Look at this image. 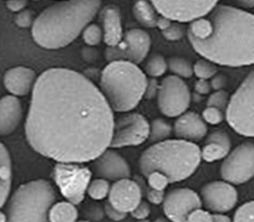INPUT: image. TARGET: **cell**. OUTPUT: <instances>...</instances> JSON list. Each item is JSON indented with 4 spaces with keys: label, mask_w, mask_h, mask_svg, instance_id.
<instances>
[{
    "label": "cell",
    "mask_w": 254,
    "mask_h": 222,
    "mask_svg": "<svg viewBox=\"0 0 254 222\" xmlns=\"http://www.w3.org/2000/svg\"><path fill=\"white\" fill-rule=\"evenodd\" d=\"M92 170L106 180H120L130 178L131 169L126 160L114 150L106 149L92 162Z\"/></svg>",
    "instance_id": "17"
},
{
    "label": "cell",
    "mask_w": 254,
    "mask_h": 222,
    "mask_svg": "<svg viewBox=\"0 0 254 222\" xmlns=\"http://www.w3.org/2000/svg\"><path fill=\"white\" fill-rule=\"evenodd\" d=\"M187 222H213V215L207 210L197 209L188 215Z\"/></svg>",
    "instance_id": "38"
},
{
    "label": "cell",
    "mask_w": 254,
    "mask_h": 222,
    "mask_svg": "<svg viewBox=\"0 0 254 222\" xmlns=\"http://www.w3.org/2000/svg\"><path fill=\"white\" fill-rule=\"evenodd\" d=\"M229 97L228 93L223 89L221 91H216L209 96L208 101H207V106L208 107H216V108L221 109V111H226L227 106H228Z\"/></svg>",
    "instance_id": "35"
},
{
    "label": "cell",
    "mask_w": 254,
    "mask_h": 222,
    "mask_svg": "<svg viewBox=\"0 0 254 222\" xmlns=\"http://www.w3.org/2000/svg\"><path fill=\"white\" fill-rule=\"evenodd\" d=\"M23 118V107L18 97L4 96L0 98V135H9L20 124Z\"/></svg>",
    "instance_id": "20"
},
{
    "label": "cell",
    "mask_w": 254,
    "mask_h": 222,
    "mask_svg": "<svg viewBox=\"0 0 254 222\" xmlns=\"http://www.w3.org/2000/svg\"><path fill=\"white\" fill-rule=\"evenodd\" d=\"M155 222H167V220H165V219H162V217H160V219L155 220Z\"/></svg>",
    "instance_id": "51"
},
{
    "label": "cell",
    "mask_w": 254,
    "mask_h": 222,
    "mask_svg": "<svg viewBox=\"0 0 254 222\" xmlns=\"http://www.w3.org/2000/svg\"><path fill=\"white\" fill-rule=\"evenodd\" d=\"M226 119L238 134L254 136V70L229 98Z\"/></svg>",
    "instance_id": "7"
},
{
    "label": "cell",
    "mask_w": 254,
    "mask_h": 222,
    "mask_svg": "<svg viewBox=\"0 0 254 222\" xmlns=\"http://www.w3.org/2000/svg\"><path fill=\"white\" fill-rule=\"evenodd\" d=\"M207 132L206 122L194 112H185L175 123V134L183 140H202L207 135Z\"/></svg>",
    "instance_id": "19"
},
{
    "label": "cell",
    "mask_w": 254,
    "mask_h": 222,
    "mask_svg": "<svg viewBox=\"0 0 254 222\" xmlns=\"http://www.w3.org/2000/svg\"><path fill=\"white\" fill-rule=\"evenodd\" d=\"M105 212H106L107 217H109L110 220H112V221H115V222L122 221V220L126 217V214H124V212L116 210L114 206H111L110 204H107L106 206H105Z\"/></svg>",
    "instance_id": "42"
},
{
    "label": "cell",
    "mask_w": 254,
    "mask_h": 222,
    "mask_svg": "<svg viewBox=\"0 0 254 222\" xmlns=\"http://www.w3.org/2000/svg\"><path fill=\"white\" fill-rule=\"evenodd\" d=\"M212 33V24L208 18L202 16V18L196 19L190 21V26L187 28L188 40L194 39V40H204L208 38Z\"/></svg>",
    "instance_id": "26"
},
{
    "label": "cell",
    "mask_w": 254,
    "mask_h": 222,
    "mask_svg": "<svg viewBox=\"0 0 254 222\" xmlns=\"http://www.w3.org/2000/svg\"><path fill=\"white\" fill-rule=\"evenodd\" d=\"M151 48V36L142 29H131L124 34L121 43L114 47L106 48L107 61H130V62H142Z\"/></svg>",
    "instance_id": "13"
},
{
    "label": "cell",
    "mask_w": 254,
    "mask_h": 222,
    "mask_svg": "<svg viewBox=\"0 0 254 222\" xmlns=\"http://www.w3.org/2000/svg\"><path fill=\"white\" fill-rule=\"evenodd\" d=\"M166 194L163 191H160V190H155V189H151L147 194V199L151 204H155V205H160L162 204L163 200H165Z\"/></svg>",
    "instance_id": "43"
},
{
    "label": "cell",
    "mask_w": 254,
    "mask_h": 222,
    "mask_svg": "<svg viewBox=\"0 0 254 222\" xmlns=\"http://www.w3.org/2000/svg\"><path fill=\"white\" fill-rule=\"evenodd\" d=\"M34 21H35V18H34L33 10H23L16 14L15 16V24L19 28H29V26H33Z\"/></svg>",
    "instance_id": "39"
},
{
    "label": "cell",
    "mask_w": 254,
    "mask_h": 222,
    "mask_svg": "<svg viewBox=\"0 0 254 222\" xmlns=\"http://www.w3.org/2000/svg\"><path fill=\"white\" fill-rule=\"evenodd\" d=\"M38 80L35 71L24 66L9 68L4 75V86L13 96H26L33 92Z\"/></svg>",
    "instance_id": "18"
},
{
    "label": "cell",
    "mask_w": 254,
    "mask_h": 222,
    "mask_svg": "<svg viewBox=\"0 0 254 222\" xmlns=\"http://www.w3.org/2000/svg\"><path fill=\"white\" fill-rule=\"evenodd\" d=\"M163 212L172 222H187L188 215L201 209L202 200L192 189L180 187L167 192L163 200Z\"/></svg>",
    "instance_id": "14"
},
{
    "label": "cell",
    "mask_w": 254,
    "mask_h": 222,
    "mask_svg": "<svg viewBox=\"0 0 254 222\" xmlns=\"http://www.w3.org/2000/svg\"><path fill=\"white\" fill-rule=\"evenodd\" d=\"M101 0H60L35 19L31 35L39 46L56 50L70 45L94 20Z\"/></svg>",
    "instance_id": "3"
},
{
    "label": "cell",
    "mask_w": 254,
    "mask_h": 222,
    "mask_svg": "<svg viewBox=\"0 0 254 222\" xmlns=\"http://www.w3.org/2000/svg\"><path fill=\"white\" fill-rule=\"evenodd\" d=\"M157 13L177 23L193 21L208 15L218 0H150Z\"/></svg>",
    "instance_id": "10"
},
{
    "label": "cell",
    "mask_w": 254,
    "mask_h": 222,
    "mask_svg": "<svg viewBox=\"0 0 254 222\" xmlns=\"http://www.w3.org/2000/svg\"><path fill=\"white\" fill-rule=\"evenodd\" d=\"M171 132H172V127L167 121L162 118H156L151 122L150 124V139L151 141H163L170 136Z\"/></svg>",
    "instance_id": "27"
},
{
    "label": "cell",
    "mask_w": 254,
    "mask_h": 222,
    "mask_svg": "<svg viewBox=\"0 0 254 222\" xmlns=\"http://www.w3.org/2000/svg\"><path fill=\"white\" fill-rule=\"evenodd\" d=\"M202 118L206 123L216 126V124L222 123L226 116H224V112L221 111V109L216 108V107L207 106V108H204L203 113H202Z\"/></svg>",
    "instance_id": "37"
},
{
    "label": "cell",
    "mask_w": 254,
    "mask_h": 222,
    "mask_svg": "<svg viewBox=\"0 0 254 222\" xmlns=\"http://www.w3.org/2000/svg\"><path fill=\"white\" fill-rule=\"evenodd\" d=\"M168 67L175 73L176 76L190 79L193 75V66L190 65L188 60L183 57H171L168 60Z\"/></svg>",
    "instance_id": "28"
},
{
    "label": "cell",
    "mask_w": 254,
    "mask_h": 222,
    "mask_svg": "<svg viewBox=\"0 0 254 222\" xmlns=\"http://www.w3.org/2000/svg\"><path fill=\"white\" fill-rule=\"evenodd\" d=\"M167 67L168 63L166 61V58L162 55H160V53H155V55H152L148 58L145 70L147 72V75H150L152 79H156V77H160L162 75H165V72L167 71Z\"/></svg>",
    "instance_id": "29"
},
{
    "label": "cell",
    "mask_w": 254,
    "mask_h": 222,
    "mask_svg": "<svg viewBox=\"0 0 254 222\" xmlns=\"http://www.w3.org/2000/svg\"><path fill=\"white\" fill-rule=\"evenodd\" d=\"M193 75H196L198 79L209 80L217 75V67L211 61L201 58V60H197L193 65Z\"/></svg>",
    "instance_id": "31"
},
{
    "label": "cell",
    "mask_w": 254,
    "mask_h": 222,
    "mask_svg": "<svg viewBox=\"0 0 254 222\" xmlns=\"http://www.w3.org/2000/svg\"><path fill=\"white\" fill-rule=\"evenodd\" d=\"M5 221H6V215L0 214V222H5Z\"/></svg>",
    "instance_id": "50"
},
{
    "label": "cell",
    "mask_w": 254,
    "mask_h": 222,
    "mask_svg": "<svg viewBox=\"0 0 254 222\" xmlns=\"http://www.w3.org/2000/svg\"><path fill=\"white\" fill-rule=\"evenodd\" d=\"M147 79L136 63L112 61L104 68L100 79L101 92L112 111H132L145 97Z\"/></svg>",
    "instance_id": "5"
},
{
    "label": "cell",
    "mask_w": 254,
    "mask_h": 222,
    "mask_svg": "<svg viewBox=\"0 0 254 222\" xmlns=\"http://www.w3.org/2000/svg\"><path fill=\"white\" fill-rule=\"evenodd\" d=\"M201 149L192 141L177 139L155 143L141 154L138 165L143 177L160 172L170 182H178L193 175L201 164Z\"/></svg>",
    "instance_id": "4"
},
{
    "label": "cell",
    "mask_w": 254,
    "mask_h": 222,
    "mask_svg": "<svg viewBox=\"0 0 254 222\" xmlns=\"http://www.w3.org/2000/svg\"><path fill=\"white\" fill-rule=\"evenodd\" d=\"M150 205L146 201H141L140 204L137 205V207L131 212V215H132V217H135L136 220H145L150 216Z\"/></svg>",
    "instance_id": "40"
},
{
    "label": "cell",
    "mask_w": 254,
    "mask_h": 222,
    "mask_svg": "<svg viewBox=\"0 0 254 222\" xmlns=\"http://www.w3.org/2000/svg\"><path fill=\"white\" fill-rule=\"evenodd\" d=\"M26 5H28V0H6V8L16 14L25 10Z\"/></svg>",
    "instance_id": "41"
},
{
    "label": "cell",
    "mask_w": 254,
    "mask_h": 222,
    "mask_svg": "<svg viewBox=\"0 0 254 222\" xmlns=\"http://www.w3.org/2000/svg\"><path fill=\"white\" fill-rule=\"evenodd\" d=\"M137 222H150V221H148L147 219H145V220H138Z\"/></svg>",
    "instance_id": "52"
},
{
    "label": "cell",
    "mask_w": 254,
    "mask_h": 222,
    "mask_svg": "<svg viewBox=\"0 0 254 222\" xmlns=\"http://www.w3.org/2000/svg\"><path fill=\"white\" fill-rule=\"evenodd\" d=\"M158 89H160V86L157 85V82H156V80H150V81L147 82V89H146V93L145 96L147 97L148 99L153 98L155 96H157L158 93Z\"/></svg>",
    "instance_id": "46"
},
{
    "label": "cell",
    "mask_w": 254,
    "mask_h": 222,
    "mask_svg": "<svg viewBox=\"0 0 254 222\" xmlns=\"http://www.w3.org/2000/svg\"><path fill=\"white\" fill-rule=\"evenodd\" d=\"M87 194L91 199L94 200H104L105 197L109 196L110 192V184L109 180L106 179H95L90 181L89 186H87Z\"/></svg>",
    "instance_id": "30"
},
{
    "label": "cell",
    "mask_w": 254,
    "mask_h": 222,
    "mask_svg": "<svg viewBox=\"0 0 254 222\" xmlns=\"http://www.w3.org/2000/svg\"><path fill=\"white\" fill-rule=\"evenodd\" d=\"M146 178H147L148 185H150L151 189L160 190V191H165L168 182H170L168 178L160 172L151 173V174H148Z\"/></svg>",
    "instance_id": "36"
},
{
    "label": "cell",
    "mask_w": 254,
    "mask_h": 222,
    "mask_svg": "<svg viewBox=\"0 0 254 222\" xmlns=\"http://www.w3.org/2000/svg\"><path fill=\"white\" fill-rule=\"evenodd\" d=\"M213 222H232V221L228 216H224V215L222 214H214Z\"/></svg>",
    "instance_id": "49"
},
{
    "label": "cell",
    "mask_w": 254,
    "mask_h": 222,
    "mask_svg": "<svg viewBox=\"0 0 254 222\" xmlns=\"http://www.w3.org/2000/svg\"><path fill=\"white\" fill-rule=\"evenodd\" d=\"M13 180L11 158L6 146L0 141V209L8 200Z\"/></svg>",
    "instance_id": "23"
},
{
    "label": "cell",
    "mask_w": 254,
    "mask_h": 222,
    "mask_svg": "<svg viewBox=\"0 0 254 222\" xmlns=\"http://www.w3.org/2000/svg\"><path fill=\"white\" fill-rule=\"evenodd\" d=\"M172 24V20H170V19L165 18V16L160 15L158 16V20H157V28L161 29V31L166 30V29L168 28V26Z\"/></svg>",
    "instance_id": "47"
},
{
    "label": "cell",
    "mask_w": 254,
    "mask_h": 222,
    "mask_svg": "<svg viewBox=\"0 0 254 222\" xmlns=\"http://www.w3.org/2000/svg\"><path fill=\"white\" fill-rule=\"evenodd\" d=\"M202 205L214 214H224L234 209L238 201L236 187L227 181H212L201 190Z\"/></svg>",
    "instance_id": "15"
},
{
    "label": "cell",
    "mask_w": 254,
    "mask_h": 222,
    "mask_svg": "<svg viewBox=\"0 0 254 222\" xmlns=\"http://www.w3.org/2000/svg\"><path fill=\"white\" fill-rule=\"evenodd\" d=\"M55 202V191L46 180L23 184L11 196L5 222H49V211Z\"/></svg>",
    "instance_id": "6"
},
{
    "label": "cell",
    "mask_w": 254,
    "mask_h": 222,
    "mask_svg": "<svg viewBox=\"0 0 254 222\" xmlns=\"http://www.w3.org/2000/svg\"><path fill=\"white\" fill-rule=\"evenodd\" d=\"M77 222H90V221H86V220H81V221H77Z\"/></svg>",
    "instance_id": "53"
},
{
    "label": "cell",
    "mask_w": 254,
    "mask_h": 222,
    "mask_svg": "<svg viewBox=\"0 0 254 222\" xmlns=\"http://www.w3.org/2000/svg\"><path fill=\"white\" fill-rule=\"evenodd\" d=\"M221 177L232 185H241L254 177V143H243L224 158Z\"/></svg>",
    "instance_id": "11"
},
{
    "label": "cell",
    "mask_w": 254,
    "mask_h": 222,
    "mask_svg": "<svg viewBox=\"0 0 254 222\" xmlns=\"http://www.w3.org/2000/svg\"><path fill=\"white\" fill-rule=\"evenodd\" d=\"M157 103L165 116L170 118L180 117L187 111L190 103V92L187 84L176 75L165 77L158 89Z\"/></svg>",
    "instance_id": "9"
},
{
    "label": "cell",
    "mask_w": 254,
    "mask_h": 222,
    "mask_svg": "<svg viewBox=\"0 0 254 222\" xmlns=\"http://www.w3.org/2000/svg\"><path fill=\"white\" fill-rule=\"evenodd\" d=\"M91 177V170L76 163H58L54 168V179L59 190L74 205L84 201Z\"/></svg>",
    "instance_id": "8"
},
{
    "label": "cell",
    "mask_w": 254,
    "mask_h": 222,
    "mask_svg": "<svg viewBox=\"0 0 254 222\" xmlns=\"http://www.w3.org/2000/svg\"><path fill=\"white\" fill-rule=\"evenodd\" d=\"M236 1L239 4V5L243 6V8H247V9L254 8V0H236Z\"/></svg>",
    "instance_id": "48"
},
{
    "label": "cell",
    "mask_w": 254,
    "mask_h": 222,
    "mask_svg": "<svg viewBox=\"0 0 254 222\" xmlns=\"http://www.w3.org/2000/svg\"><path fill=\"white\" fill-rule=\"evenodd\" d=\"M150 136V123L142 114L128 113L115 121L110 146L124 148L145 143Z\"/></svg>",
    "instance_id": "12"
},
{
    "label": "cell",
    "mask_w": 254,
    "mask_h": 222,
    "mask_svg": "<svg viewBox=\"0 0 254 222\" xmlns=\"http://www.w3.org/2000/svg\"><path fill=\"white\" fill-rule=\"evenodd\" d=\"M25 122L26 140L58 163L94 162L110 146L114 111L86 76L54 67L38 77Z\"/></svg>",
    "instance_id": "1"
},
{
    "label": "cell",
    "mask_w": 254,
    "mask_h": 222,
    "mask_svg": "<svg viewBox=\"0 0 254 222\" xmlns=\"http://www.w3.org/2000/svg\"><path fill=\"white\" fill-rule=\"evenodd\" d=\"M226 84H227V79L223 76V75H218V73H217L216 76L212 77L211 87L212 89H214V91H221V89H223V87L226 86Z\"/></svg>",
    "instance_id": "45"
},
{
    "label": "cell",
    "mask_w": 254,
    "mask_h": 222,
    "mask_svg": "<svg viewBox=\"0 0 254 222\" xmlns=\"http://www.w3.org/2000/svg\"><path fill=\"white\" fill-rule=\"evenodd\" d=\"M82 38L86 45L96 46L104 40V33H102L101 28L96 24H89L82 31Z\"/></svg>",
    "instance_id": "32"
},
{
    "label": "cell",
    "mask_w": 254,
    "mask_h": 222,
    "mask_svg": "<svg viewBox=\"0 0 254 222\" xmlns=\"http://www.w3.org/2000/svg\"><path fill=\"white\" fill-rule=\"evenodd\" d=\"M133 16L145 28H156L160 14L150 0H137L133 5Z\"/></svg>",
    "instance_id": "24"
},
{
    "label": "cell",
    "mask_w": 254,
    "mask_h": 222,
    "mask_svg": "<svg viewBox=\"0 0 254 222\" xmlns=\"http://www.w3.org/2000/svg\"><path fill=\"white\" fill-rule=\"evenodd\" d=\"M141 201H142L141 187L138 186L137 182L128 178L116 180V182L110 187L109 204L124 214L132 212Z\"/></svg>",
    "instance_id": "16"
},
{
    "label": "cell",
    "mask_w": 254,
    "mask_h": 222,
    "mask_svg": "<svg viewBox=\"0 0 254 222\" xmlns=\"http://www.w3.org/2000/svg\"><path fill=\"white\" fill-rule=\"evenodd\" d=\"M194 89L199 94H208L212 89L211 82H208V80L198 79L196 81V84H194Z\"/></svg>",
    "instance_id": "44"
},
{
    "label": "cell",
    "mask_w": 254,
    "mask_h": 222,
    "mask_svg": "<svg viewBox=\"0 0 254 222\" xmlns=\"http://www.w3.org/2000/svg\"><path fill=\"white\" fill-rule=\"evenodd\" d=\"M231 152V138L224 131H214L207 136L201 150L202 159L207 163H213L224 159Z\"/></svg>",
    "instance_id": "21"
},
{
    "label": "cell",
    "mask_w": 254,
    "mask_h": 222,
    "mask_svg": "<svg viewBox=\"0 0 254 222\" xmlns=\"http://www.w3.org/2000/svg\"><path fill=\"white\" fill-rule=\"evenodd\" d=\"M76 205L69 201L56 202L49 211V222H77Z\"/></svg>",
    "instance_id": "25"
},
{
    "label": "cell",
    "mask_w": 254,
    "mask_h": 222,
    "mask_svg": "<svg viewBox=\"0 0 254 222\" xmlns=\"http://www.w3.org/2000/svg\"><path fill=\"white\" fill-rule=\"evenodd\" d=\"M102 26H104V41L109 47L117 46L124 39L121 13L115 5H109L102 10Z\"/></svg>",
    "instance_id": "22"
},
{
    "label": "cell",
    "mask_w": 254,
    "mask_h": 222,
    "mask_svg": "<svg viewBox=\"0 0 254 222\" xmlns=\"http://www.w3.org/2000/svg\"><path fill=\"white\" fill-rule=\"evenodd\" d=\"M233 222H254V201L242 205L234 214Z\"/></svg>",
    "instance_id": "33"
},
{
    "label": "cell",
    "mask_w": 254,
    "mask_h": 222,
    "mask_svg": "<svg viewBox=\"0 0 254 222\" xmlns=\"http://www.w3.org/2000/svg\"><path fill=\"white\" fill-rule=\"evenodd\" d=\"M187 33V29L181 23H172L166 30L162 31V35L168 41H180Z\"/></svg>",
    "instance_id": "34"
},
{
    "label": "cell",
    "mask_w": 254,
    "mask_h": 222,
    "mask_svg": "<svg viewBox=\"0 0 254 222\" xmlns=\"http://www.w3.org/2000/svg\"><path fill=\"white\" fill-rule=\"evenodd\" d=\"M206 16L212 24V33L204 40L190 39L194 51L217 65H254V14L217 4Z\"/></svg>",
    "instance_id": "2"
}]
</instances>
